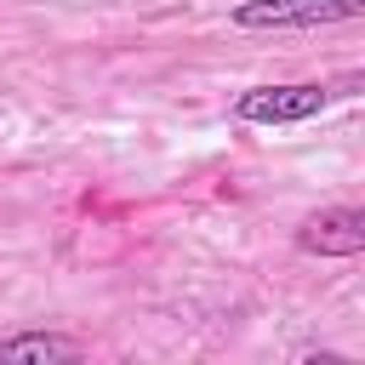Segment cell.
Instances as JSON below:
<instances>
[{"mask_svg": "<svg viewBox=\"0 0 365 365\" xmlns=\"http://www.w3.org/2000/svg\"><path fill=\"white\" fill-rule=\"evenodd\" d=\"M365 0H240L234 6V29H331V23H359Z\"/></svg>", "mask_w": 365, "mask_h": 365, "instance_id": "1", "label": "cell"}, {"mask_svg": "<svg viewBox=\"0 0 365 365\" xmlns=\"http://www.w3.org/2000/svg\"><path fill=\"white\" fill-rule=\"evenodd\" d=\"M331 91L314 80H291V86H251L234 97V120L245 125H302L314 114H325Z\"/></svg>", "mask_w": 365, "mask_h": 365, "instance_id": "2", "label": "cell"}, {"mask_svg": "<svg viewBox=\"0 0 365 365\" xmlns=\"http://www.w3.org/2000/svg\"><path fill=\"white\" fill-rule=\"evenodd\" d=\"M297 245L314 251V257H359V251H365V211H359V205L314 211V217L297 228Z\"/></svg>", "mask_w": 365, "mask_h": 365, "instance_id": "3", "label": "cell"}, {"mask_svg": "<svg viewBox=\"0 0 365 365\" xmlns=\"http://www.w3.org/2000/svg\"><path fill=\"white\" fill-rule=\"evenodd\" d=\"M86 348L63 331H17L0 336V365H51V359H80Z\"/></svg>", "mask_w": 365, "mask_h": 365, "instance_id": "4", "label": "cell"}]
</instances>
